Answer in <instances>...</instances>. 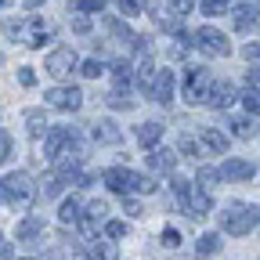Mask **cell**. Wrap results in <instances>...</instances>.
<instances>
[{
	"mask_svg": "<svg viewBox=\"0 0 260 260\" xmlns=\"http://www.w3.org/2000/svg\"><path fill=\"white\" fill-rule=\"evenodd\" d=\"M4 32H8L11 40H22L25 47H44V44L54 37V25H51V22H44L40 15H29L25 22L8 18V22H4Z\"/></svg>",
	"mask_w": 260,
	"mask_h": 260,
	"instance_id": "cell-1",
	"label": "cell"
},
{
	"mask_svg": "<svg viewBox=\"0 0 260 260\" xmlns=\"http://www.w3.org/2000/svg\"><path fill=\"white\" fill-rule=\"evenodd\" d=\"M32 199H37V184H32V177L25 170H15V174H8L0 181V203H8L15 210H25Z\"/></svg>",
	"mask_w": 260,
	"mask_h": 260,
	"instance_id": "cell-2",
	"label": "cell"
},
{
	"mask_svg": "<svg viewBox=\"0 0 260 260\" xmlns=\"http://www.w3.org/2000/svg\"><path fill=\"white\" fill-rule=\"evenodd\" d=\"M170 188H174V195L181 199V206H184V213H188L191 220H203V217L210 213V195H206L199 184H191V181H184V177H174Z\"/></svg>",
	"mask_w": 260,
	"mask_h": 260,
	"instance_id": "cell-3",
	"label": "cell"
},
{
	"mask_svg": "<svg viewBox=\"0 0 260 260\" xmlns=\"http://www.w3.org/2000/svg\"><path fill=\"white\" fill-rule=\"evenodd\" d=\"M260 224V206H242V203H232L224 213H220V228L228 235H249L253 228Z\"/></svg>",
	"mask_w": 260,
	"mask_h": 260,
	"instance_id": "cell-4",
	"label": "cell"
},
{
	"mask_svg": "<svg viewBox=\"0 0 260 260\" xmlns=\"http://www.w3.org/2000/svg\"><path fill=\"white\" fill-rule=\"evenodd\" d=\"M191 47H199L203 54H210V58H228L232 54V44H228V37L220 29H213V25H199L191 32Z\"/></svg>",
	"mask_w": 260,
	"mask_h": 260,
	"instance_id": "cell-5",
	"label": "cell"
},
{
	"mask_svg": "<svg viewBox=\"0 0 260 260\" xmlns=\"http://www.w3.org/2000/svg\"><path fill=\"white\" fill-rule=\"evenodd\" d=\"M210 87H213V73L210 69H188V76H184V102L188 105H203Z\"/></svg>",
	"mask_w": 260,
	"mask_h": 260,
	"instance_id": "cell-6",
	"label": "cell"
},
{
	"mask_svg": "<svg viewBox=\"0 0 260 260\" xmlns=\"http://www.w3.org/2000/svg\"><path fill=\"white\" fill-rule=\"evenodd\" d=\"M44 69L54 76V80H69L73 73H76V51L73 47H54L51 54H47V65Z\"/></svg>",
	"mask_w": 260,
	"mask_h": 260,
	"instance_id": "cell-7",
	"label": "cell"
},
{
	"mask_svg": "<svg viewBox=\"0 0 260 260\" xmlns=\"http://www.w3.org/2000/svg\"><path fill=\"white\" fill-rule=\"evenodd\" d=\"M47 105L58 112H80L83 94H80V87H54V90H47Z\"/></svg>",
	"mask_w": 260,
	"mask_h": 260,
	"instance_id": "cell-8",
	"label": "cell"
},
{
	"mask_svg": "<svg viewBox=\"0 0 260 260\" xmlns=\"http://www.w3.org/2000/svg\"><path fill=\"white\" fill-rule=\"evenodd\" d=\"M155 105H170L174 102V69H159L155 76H152V83H148V90H145Z\"/></svg>",
	"mask_w": 260,
	"mask_h": 260,
	"instance_id": "cell-9",
	"label": "cell"
},
{
	"mask_svg": "<svg viewBox=\"0 0 260 260\" xmlns=\"http://www.w3.org/2000/svg\"><path fill=\"white\" fill-rule=\"evenodd\" d=\"M44 232H47V220L40 213H29L25 220H18V242H25V246H37L44 239Z\"/></svg>",
	"mask_w": 260,
	"mask_h": 260,
	"instance_id": "cell-10",
	"label": "cell"
},
{
	"mask_svg": "<svg viewBox=\"0 0 260 260\" xmlns=\"http://www.w3.org/2000/svg\"><path fill=\"white\" fill-rule=\"evenodd\" d=\"M232 102H235V83L213 80V87L206 90V102H203V105H210V109H228Z\"/></svg>",
	"mask_w": 260,
	"mask_h": 260,
	"instance_id": "cell-11",
	"label": "cell"
},
{
	"mask_svg": "<svg viewBox=\"0 0 260 260\" xmlns=\"http://www.w3.org/2000/svg\"><path fill=\"white\" fill-rule=\"evenodd\" d=\"M253 174H256L253 162H246V159H224L217 170V177H224V181H249Z\"/></svg>",
	"mask_w": 260,
	"mask_h": 260,
	"instance_id": "cell-12",
	"label": "cell"
},
{
	"mask_svg": "<svg viewBox=\"0 0 260 260\" xmlns=\"http://www.w3.org/2000/svg\"><path fill=\"white\" fill-rule=\"evenodd\" d=\"M256 25H260V4H256V0L239 4V8H235V29H239V32H249V29H256Z\"/></svg>",
	"mask_w": 260,
	"mask_h": 260,
	"instance_id": "cell-13",
	"label": "cell"
},
{
	"mask_svg": "<svg viewBox=\"0 0 260 260\" xmlns=\"http://www.w3.org/2000/svg\"><path fill=\"white\" fill-rule=\"evenodd\" d=\"M90 134H94V141H102V145H119V141H123V130H119L112 119L90 123Z\"/></svg>",
	"mask_w": 260,
	"mask_h": 260,
	"instance_id": "cell-14",
	"label": "cell"
},
{
	"mask_svg": "<svg viewBox=\"0 0 260 260\" xmlns=\"http://www.w3.org/2000/svg\"><path fill=\"white\" fill-rule=\"evenodd\" d=\"M148 167H152L155 174H174L177 155H174L170 148H152V152H148Z\"/></svg>",
	"mask_w": 260,
	"mask_h": 260,
	"instance_id": "cell-15",
	"label": "cell"
},
{
	"mask_svg": "<svg viewBox=\"0 0 260 260\" xmlns=\"http://www.w3.org/2000/svg\"><path fill=\"white\" fill-rule=\"evenodd\" d=\"M199 141H203L210 152H217V155H224V152H228V145H232V138H228L224 130H217V126H203Z\"/></svg>",
	"mask_w": 260,
	"mask_h": 260,
	"instance_id": "cell-16",
	"label": "cell"
},
{
	"mask_svg": "<svg viewBox=\"0 0 260 260\" xmlns=\"http://www.w3.org/2000/svg\"><path fill=\"white\" fill-rule=\"evenodd\" d=\"M102 181H105V188H109V191H116V195L130 191V170H126V167H112V170H105V174H102Z\"/></svg>",
	"mask_w": 260,
	"mask_h": 260,
	"instance_id": "cell-17",
	"label": "cell"
},
{
	"mask_svg": "<svg viewBox=\"0 0 260 260\" xmlns=\"http://www.w3.org/2000/svg\"><path fill=\"white\" fill-rule=\"evenodd\" d=\"M159 138H162V123H159V119H148V123L138 126V145H141V148H155Z\"/></svg>",
	"mask_w": 260,
	"mask_h": 260,
	"instance_id": "cell-18",
	"label": "cell"
},
{
	"mask_svg": "<svg viewBox=\"0 0 260 260\" xmlns=\"http://www.w3.org/2000/svg\"><path fill=\"white\" fill-rule=\"evenodd\" d=\"M80 217H83V199L80 195H69V199L61 203V210H58V220L61 224H80Z\"/></svg>",
	"mask_w": 260,
	"mask_h": 260,
	"instance_id": "cell-19",
	"label": "cell"
},
{
	"mask_svg": "<svg viewBox=\"0 0 260 260\" xmlns=\"http://www.w3.org/2000/svg\"><path fill=\"white\" fill-rule=\"evenodd\" d=\"M25 126H29V138H44L47 134V112L44 109H25Z\"/></svg>",
	"mask_w": 260,
	"mask_h": 260,
	"instance_id": "cell-20",
	"label": "cell"
},
{
	"mask_svg": "<svg viewBox=\"0 0 260 260\" xmlns=\"http://www.w3.org/2000/svg\"><path fill=\"white\" fill-rule=\"evenodd\" d=\"M109 73L116 80V87H126V83H134V61H126V58H116L109 65Z\"/></svg>",
	"mask_w": 260,
	"mask_h": 260,
	"instance_id": "cell-21",
	"label": "cell"
},
{
	"mask_svg": "<svg viewBox=\"0 0 260 260\" xmlns=\"http://www.w3.org/2000/svg\"><path fill=\"white\" fill-rule=\"evenodd\" d=\"M217 249H220V235H217V232H206V235H199V239H195V256H199V260L213 256Z\"/></svg>",
	"mask_w": 260,
	"mask_h": 260,
	"instance_id": "cell-22",
	"label": "cell"
},
{
	"mask_svg": "<svg viewBox=\"0 0 260 260\" xmlns=\"http://www.w3.org/2000/svg\"><path fill=\"white\" fill-rule=\"evenodd\" d=\"M105 105L109 109H134V94H130L126 87H112L105 94Z\"/></svg>",
	"mask_w": 260,
	"mask_h": 260,
	"instance_id": "cell-23",
	"label": "cell"
},
{
	"mask_svg": "<svg viewBox=\"0 0 260 260\" xmlns=\"http://www.w3.org/2000/svg\"><path fill=\"white\" fill-rule=\"evenodd\" d=\"M228 126H232V134H235V138H242V141L256 138V123H253V119H246V116H235Z\"/></svg>",
	"mask_w": 260,
	"mask_h": 260,
	"instance_id": "cell-24",
	"label": "cell"
},
{
	"mask_svg": "<svg viewBox=\"0 0 260 260\" xmlns=\"http://www.w3.org/2000/svg\"><path fill=\"white\" fill-rule=\"evenodd\" d=\"M37 195H40V199H58V195H61V181L51 174V177H44L40 184H37Z\"/></svg>",
	"mask_w": 260,
	"mask_h": 260,
	"instance_id": "cell-25",
	"label": "cell"
},
{
	"mask_svg": "<svg viewBox=\"0 0 260 260\" xmlns=\"http://www.w3.org/2000/svg\"><path fill=\"white\" fill-rule=\"evenodd\" d=\"M199 11L210 15V18H217V15H224V11H232V0H203Z\"/></svg>",
	"mask_w": 260,
	"mask_h": 260,
	"instance_id": "cell-26",
	"label": "cell"
},
{
	"mask_svg": "<svg viewBox=\"0 0 260 260\" xmlns=\"http://www.w3.org/2000/svg\"><path fill=\"white\" fill-rule=\"evenodd\" d=\"M109 0H73V15H90V11H105Z\"/></svg>",
	"mask_w": 260,
	"mask_h": 260,
	"instance_id": "cell-27",
	"label": "cell"
},
{
	"mask_svg": "<svg viewBox=\"0 0 260 260\" xmlns=\"http://www.w3.org/2000/svg\"><path fill=\"white\" fill-rule=\"evenodd\" d=\"M130 188L141 191V195H152V191H155V181H152L148 174H130Z\"/></svg>",
	"mask_w": 260,
	"mask_h": 260,
	"instance_id": "cell-28",
	"label": "cell"
},
{
	"mask_svg": "<svg viewBox=\"0 0 260 260\" xmlns=\"http://www.w3.org/2000/svg\"><path fill=\"white\" fill-rule=\"evenodd\" d=\"M217 181H220V177H217V170H213V167H203L199 174H195V184H199V188H203L206 195H210V188H213Z\"/></svg>",
	"mask_w": 260,
	"mask_h": 260,
	"instance_id": "cell-29",
	"label": "cell"
},
{
	"mask_svg": "<svg viewBox=\"0 0 260 260\" xmlns=\"http://www.w3.org/2000/svg\"><path fill=\"white\" fill-rule=\"evenodd\" d=\"M94 253L102 256V260H119V249H116V242H94Z\"/></svg>",
	"mask_w": 260,
	"mask_h": 260,
	"instance_id": "cell-30",
	"label": "cell"
},
{
	"mask_svg": "<svg viewBox=\"0 0 260 260\" xmlns=\"http://www.w3.org/2000/svg\"><path fill=\"white\" fill-rule=\"evenodd\" d=\"M242 105H246V112L260 116V90H249V87H246V94H242Z\"/></svg>",
	"mask_w": 260,
	"mask_h": 260,
	"instance_id": "cell-31",
	"label": "cell"
},
{
	"mask_svg": "<svg viewBox=\"0 0 260 260\" xmlns=\"http://www.w3.org/2000/svg\"><path fill=\"white\" fill-rule=\"evenodd\" d=\"M191 8H195V0H170V15H174V18L191 15Z\"/></svg>",
	"mask_w": 260,
	"mask_h": 260,
	"instance_id": "cell-32",
	"label": "cell"
},
{
	"mask_svg": "<svg viewBox=\"0 0 260 260\" xmlns=\"http://www.w3.org/2000/svg\"><path fill=\"white\" fill-rule=\"evenodd\" d=\"M80 73H83L87 80H98V76H102V61H98V58H87V61L80 65Z\"/></svg>",
	"mask_w": 260,
	"mask_h": 260,
	"instance_id": "cell-33",
	"label": "cell"
},
{
	"mask_svg": "<svg viewBox=\"0 0 260 260\" xmlns=\"http://www.w3.org/2000/svg\"><path fill=\"white\" fill-rule=\"evenodd\" d=\"M177 148H181L184 155H199V141H195L191 134H181V141H177Z\"/></svg>",
	"mask_w": 260,
	"mask_h": 260,
	"instance_id": "cell-34",
	"label": "cell"
},
{
	"mask_svg": "<svg viewBox=\"0 0 260 260\" xmlns=\"http://www.w3.org/2000/svg\"><path fill=\"white\" fill-rule=\"evenodd\" d=\"M162 246H167V249L181 246V232H177V228H167V232H162Z\"/></svg>",
	"mask_w": 260,
	"mask_h": 260,
	"instance_id": "cell-35",
	"label": "cell"
},
{
	"mask_svg": "<svg viewBox=\"0 0 260 260\" xmlns=\"http://www.w3.org/2000/svg\"><path fill=\"white\" fill-rule=\"evenodd\" d=\"M105 235H109V239H123V235H126V224H123V220H109V224H105Z\"/></svg>",
	"mask_w": 260,
	"mask_h": 260,
	"instance_id": "cell-36",
	"label": "cell"
},
{
	"mask_svg": "<svg viewBox=\"0 0 260 260\" xmlns=\"http://www.w3.org/2000/svg\"><path fill=\"white\" fill-rule=\"evenodd\" d=\"M242 58H246V61H260V40H249V44L242 47Z\"/></svg>",
	"mask_w": 260,
	"mask_h": 260,
	"instance_id": "cell-37",
	"label": "cell"
},
{
	"mask_svg": "<svg viewBox=\"0 0 260 260\" xmlns=\"http://www.w3.org/2000/svg\"><path fill=\"white\" fill-rule=\"evenodd\" d=\"M119 11H123V15H130V18H134V15L141 11V0H119Z\"/></svg>",
	"mask_w": 260,
	"mask_h": 260,
	"instance_id": "cell-38",
	"label": "cell"
},
{
	"mask_svg": "<svg viewBox=\"0 0 260 260\" xmlns=\"http://www.w3.org/2000/svg\"><path fill=\"white\" fill-rule=\"evenodd\" d=\"M11 155V134H8V130H0V162H4Z\"/></svg>",
	"mask_w": 260,
	"mask_h": 260,
	"instance_id": "cell-39",
	"label": "cell"
},
{
	"mask_svg": "<svg viewBox=\"0 0 260 260\" xmlns=\"http://www.w3.org/2000/svg\"><path fill=\"white\" fill-rule=\"evenodd\" d=\"M18 83H22V87H32V83H37L32 69H25V65H22V69H18Z\"/></svg>",
	"mask_w": 260,
	"mask_h": 260,
	"instance_id": "cell-40",
	"label": "cell"
},
{
	"mask_svg": "<svg viewBox=\"0 0 260 260\" xmlns=\"http://www.w3.org/2000/svg\"><path fill=\"white\" fill-rule=\"evenodd\" d=\"M246 83H249V90H260V65L246 73Z\"/></svg>",
	"mask_w": 260,
	"mask_h": 260,
	"instance_id": "cell-41",
	"label": "cell"
},
{
	"mask_svg": "<svg viewBox=\"0 0 260 260\" xmlns=\"http://www.w3.org/2000/svg\"><path fill=\"white\" fill-rule=\"evenodd\" d=\"M73 29H76V32H87V29H90V18H87V15H73Z\"/></svg>",
	"mask_w": 260,
	"mask_h": 260,
	"instance_id": "cell-42",
	"label": "cell"
},
{
	"mask_svg": "<svg viewBox=\"0 0 260 260\" xmlns=\"http://www.w3.org/2000/svg\"><path fill=\"white\" fill-rule=\"evenodd\" d=\"M0 260H11V242L0 235Z\"/></svg>",
	"mask_w": 260,
	"mask_h": 260,
	"instance_id": "cell-43",
	"label": "cell"
},
{
	"mask_svg": "<svg viewBox=\"0 0 260 260\" xmlns=\"http://www.w3.org/2000/svg\"><path fill=\"white\" fill-rule=\"evenodd\" d=\"M126 213H130V217H141V203H134V199H126Z\"/></svg>",
	"mask_w": 260,
	"mask_h": 260,
	"instance_id": "cell-44",
	"label": "cell"
},
{
	"mask_svg": "<svg viewBox=\"0 0 260 260\" xmlns=\"http://www.w3.org/2000/svg\"><path fill=\"white\" fill-rule=\"evenodd\" d=\"M73 260H94V256H90L87 249H80V246H76V249H73Z\"/></svg>",
	"mask_w": 260,
	"mask_h": 260,
	"instance_id": "cell-45",
	"label": "cell"
},
{
	"mask_svg": "<svg viewBox=\"0 0 260 260\" xmlns=\"http://www.w3.org/2000/svg\"><path fill=\"white\" fill-rule=\"evenodd\" d=\"M40 4H44V0H25V8H29V11H37Z\"/></svg>",
	"mask_w": 260,
	"mask_h": 260,
	"instance_id": "cell-46",
	"label": "cell"
},
{
	"mask_svg": "<svg viewBox=\"0 0 260 260\" xmlns=\"http://www.w3.org/2000/svg\"><path fill=\"white\" fill-rule=\"evenodd\" d=\"M0 8H8V0H0Z\"/></svg>",
	"mask_w": 260,
	"mask_h": 260,
	"instance_id": "cell-47",
	"label": "cell"
}]
</instances>
